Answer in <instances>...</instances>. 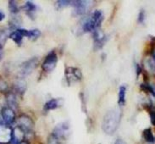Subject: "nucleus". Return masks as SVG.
Wrapping results in <instances>:
<instances>
[{
	"mask_svg": "<svg viewBox=\"0 0 155 144\" xmlns=\"http://www.w3.org/2000/svg\"><path fill=\"white\" fill-rule=\"evenodd\" d=\"M8 8H9V11L13 15H17L19 13V10H20L16 1H9L8 2Z\"/></svg>",
	"mask_w": 155,
	"mask_h": 144,
	"instance_id": "21",
	"label": "nucleus"
},
{
	"mask_svg": "<svg viewBox=\"0 0 155 144\" xmlns=\"http://www.w3.org/2000/svg\"><path fill=\"white\" fill-rule=\"evenodd\" d=\"M8 37V32L5 29H0V44L3 45V42H5Z\"/></svg>",
	"mask_w": 155,
	"mask_h": 144,
	"instance_id": "24",
	"label": "nucleus"
},
{
	"mask_svg": "<svg viewBox=\"0 0 155 144\" xmlns=\"http://www.w3.org/2000/svg\"><path fill=\"white\" fill-rule=\"evenodd\" d=\"M4 18H5V14L2 10H0V22L3 21Z\"/></svg>",
	"mask_w": 155,
	"mask_h": 144,
	"instance_id": "30",
	"label": "nucleus"
},
{
	"mask_svg": "<svg viewBox=\"0 0 155 144\" xmlns=\"http://www.w3.org/2000/svg\"><path fill=\"white\" fill-rule=\"evenodd\" d=\"M53 135L57 137L59 141L67 140L71 136V126L68 121H62L58 123L52 131Z\"/></svg>",
	"mask_w": 155,
	"mask_h": 144,
	"instance_id": "4",
	"label": "nucleus"
},
{
	"mask_svg": "<svg viewBox=\"0 0 155 144\" xmlns=\"http://www.w3.org/2000/svg\"><path fill=\"white\" fill-rule=\"evenodd\" d=\"M143 136L144 140H145V142H147V143H154L155 137L151 128H146L143 132Z\"/></svg>",
	"mask_w": 155,
	"mask_h": 144,
	"instance_id": "16",
	"label": "nucleus"
},
{
	"mask_svg": "<svg viewBox=\"0 0 155 144\" xmlns=\"http://www.w3.org/2000/svg\"><path fill=\"white\" fill-rule=\"evenodd\" d=\"M144 20H145V12L143 9H141V11L139 12L138 15V22L139 23H143Z\"/></svg>",
	"mask_w": 155,
	"mask_h": 144,
	"instance_id": "25",
	"label": "nucleus"
},
{
	"mask_svg": "<svg viewBox=\"0 0 155 144\" xmlns=\"http://www.w3.org/2000/svg\"><path fill=\"white\" fill-rule=\"evenodd\" d=\"M63 104V100L60 98H52L50 100L46 102V103L43 106V110L45 111H50L59 109Z\"/></svg>",
	"mask_w": 155,
	"mask_h": 144,
	"instance_id": "12",
	"label": "nucleus"
},
{
	"mask_svg": "<svg viewBox=\"0 0 155 144\" xmlns=\"http://www.w3.org/2000/svg\"><path fill=\"white\" fill-rule=\"evenodd\" d=\"M58 63V56L54 51H51L45 57L42 64V70L45 72H52L56 67Z\"/></svg>",
	"mask_w": 155,
	"mask_h": 144,
	"instance_id": "6",
	"label": "nucleus"
},
{
	"mask_svg": "<svg viewBox=\"0 0 155 144\" xmlns=\"http://www.w3.org/2000/svg\"><path fill=\"white\" fill-rule=\"evenodd\" d=\"M104 20V14L101 10L97 9L92 13L90 16L87 18L81 25V30L83 32H93L99 29Z\"/></svg>",
	"mask_w": 155,
	"mask_h": 144,
	"instance_id": "2",
	"label": "nucleus"
},
{
	"mask_svg": "<svg viewBox=\"0 0 155 144\" xmlns=\"http://www.w3.org/2000/svg\"><path fill=\"white\" fill-rule=\"evenodd\" d=\"M19 144H30V142L27 141V140H23L22 142H21Z\"/></svg>",
	"mask_w": 155,
	"mask_h": 144,
	"instance_id": "31",
	"label": "nucleus"
},
{
	"mask_svg": "<svg viewBox=\"0 0 155 144\" xmlns=\"http://www.w3.org/2000/svg\"><path fill=\"white\" fill-rule=\"evenodd\" d=\"M47 144H61V141H59L57 137H55L53 134H50L48 137Z\"/></svg>",
	"mask_w": 155,
	"mask_h": 144,
	"instance_id": "23",
	"label": "nucleus"
},
{
	"mask_svg": "<svg viewBox=\"0 0 155 144\" xmlns=\"http://www.w3.org/2000/svg\"><path fill=\"white\" fill-rule=\"evenodd\" d=\"M23 9H24L25 11V13H26L27 15H29L30 17H31V15L35 14V12L37 11L38 6L34 4L33 2H31V1H27V2H25V5H24V7H23Z\"/></svg>",
	"mask_w": 155,
	"mask_h": 144,
	"instance_id": "17",
	"label": "nucleus"
},
{
	"mask_svg": "<svg viewBox=\"0 0 155 144\" xmlns=\"http://www.w3.org/2000/svg\"><path fill=\"white\" fill-rule=\"evenodd\" d=\"M0 124H3V119H2V116H1V110H0Z\"/></svg>",
	"mask_w": 155,
	"mask_h": 144,
	"instance_id": "32",
	"label": "nucleus"
},
{
	"mask_svg": "<svg viewBox=\"0 0 155 144\" xmlns=\"http://www.w3.org/2000/svg\"><path fill=\"white\" fill-rule=\"evenodd\" d=\"M93 2L83 0V1H72L71 5L74 8V15L76 16L83 15L90 9Z\"/></svg>",
	"mask_w": 155,
	"mask_h": 144,
	"instance_id": "7",
	"label": "nucleus"
},
{
	"mask_svg": "<svg viewBox=\"0 0 155 144\" xmlns=\"http://www.w3.org/2000/svg\"><path fill=\"white\" fill-rule=\"evenodd\" d=\"M65 78L69 83L79 81L82 79V73L76 67H67L65 70Z\"/></svg>",
	"mask_w": 155,
	"mask_h": 144,
	"instance_id": "10",
	"label": "nucleus"
},
{
	"mask_svg": "<svg viewBox=\"0 0 155 144\" xmlns=\"http://www.w3.org/2000/svg\"><path fill=\"white\" fill-rule=\"evenodd\" d=\"M9 92V87L8 82L4 80L3 77L0 76V93L7 94Z\"/></svg>",
	"mask_w": 155,
	"mask_h": 144,
	"instance_id": "19",
	"label": "nucleus"
},
{
	"mask_svg": "<svg viewBox=\"0 0 155 144\" xmlns=\"http://www.w3.org/2000/svg\"><path fill=\"white\" fill-rule=\"evenodd\" d=\"M41 36V31L38 29H31L28 30V35L27 38H29L31 40H36Z\"/></svg>",
	"mask_w": 155,
	"mask_h": 144,
	"instance_id": "20",
	"label": "nucleus"
},
{
	"mask_svg": "<svg viewBox=\"0 0 155 144\" xmlns=\"http://www.w3.org/2000/svg\"><path fill=\"white\" fill-rule=\"evenodd\" d=\"M16 126L19 127L21 131L27 135H31L33 133L34 130V122L33 119L30 117L29 115L22 114L19 115L16 119Z\"/></svg>",
	"mask_w": 155,
	"mask_h": 144,
	"instance_id": "3",
	"label": "nucleus"
},
{
	"mask_svg": "<svg viewBox=\"0 0 155 144\" xmlns=\"http://www.w3.org/2000/svg\"><path fill=\"white\" fill-rule=\"evenodd\" d=\"M6 100L8 103V106L12 108L13 110H15L18 107V101H17L16 93L13 92H8L6 94Z\"/></svg>",
	"mask_w": 155,
	"mask_h": 144,
	"instance_id": "13",
	"label": "nucleus"
},
{
	"mask_svg": "<svg viewBox=\"0 0 155 144\" xmlns=\"http://www.w3.org/2000/svg\"><path fill=\"white\" fill-rule=\"evenodd\" d=\"M122 113L120 109H113L109 110L102 120V130L107 135H113L119 128L121 120Z\"/></svg>",
	"mask_w": 155,
	"mask_h": 144,
	"instance_id": "1",
	"label": "nucleus"
},
{
	"mask_svg": "<svg viewBox=\"0 0 155 144\" xmlns=\"http://www.w3.org/2000/svg\"><path fill=\"white\" fill-rule=\"evenodd\" d=\"M25 89H26V83L23 80H17L16 82L14 85V90L15 93L19 94H23L25 93Z\"/></svg>",
	"mask_w": 155,
	"mask_h": 144,
	"instance_id": "18",
	"label": "nucleus"
},
{
	"mask_svg": "<svg viewBox=\"0 0 155 144\" xmlns=\"http://www.w3.org/2000/svg\"><path fill=\"white\" fill-rule=\"evenodd\" d=\"M136 73H137V76L142 73V67L139 65L138 64H136Z\"/></svg>",
	"mask_w": 155,
	"mask_h": 144,
	"instance_id": "27",
	"label": "nucleus"
},
{
	"mask_svg": "<svg viewBox=\"0 0 155 144\" xmlns=\"http://www.w3.org/2000/svg\"><path fill=\"white\" fill-rule=\"evenodd\" d=\"M3 58H4V47H3L2 44H0V61L2 60Z\"/></svg>",
	"mask_w": 155,
	"mask_h": 144,
	"instance_id": "28",
	"label": "nucleus"
},
{
	"mask_svg": "<svg viewBox=\"0 0 155 144\" xmlns=\"http://www.w3.org/2000/svg\"><path fill=\"white\" fill-rule=\"evenodd\" d=\"M72 1H67V0H59V1H56L55 2V7L58 9H61V8L68 7L70 4H71Z\"/></svg>",
	"mask_w": 155,
	"mask_h": 144,
	"instance_id": "22",
	"label": "nucleus"
},
{
	"mask_svg": "<svg viewBox=\"0 0 155 144\" xmlns=\"http://www.w3.org/2000/svg\"><path fill=\"white\" fill-rule=\"evenodd\" d=\"M38 59L37 58H32V59H28L25 62L21 64L20 66V70H19V76L21 79L25 78L27 76H29L31 73L34 71V70L38 67Z\"/></svg>",
	"mask_w": 155,
	"mask_h": 144,
	"instance_id": "5",
	"label": "nucleus"
},
{
	"mask_svg": "<svg viewBox=\"0 0 155 144\" xmlns=\"http://www.w3.org/2000/svg\"><path fill=\"white\" fill-rule=\"evenodd\" d=\"M13 128L5 124H0V144H10Z\"/></svg>",
	"mask_w": 155,
	"mask_h": 144,
	"instance_id": "9",
	"label": "nucleus"
},
{
	"mask_svg": "<svg viewBox=\"0 0 155 144\" xmlns=\"http://www.w3.org/2000/svg\"><path fill=\"white\" fill-rule=\"evenodd\" d=\"M126 87L122 85L119 88L118 93V103L120 106L125 105L126 103Z\"/></svg>",
	"mask_w": 155,
	"mask_h": 144,
	"instance_id": "15",
	"label": "nucleus"
},
{
	"mask_svg": "<svg viewBox=\"0 0 155 144\" xmlns=\"http://www.w3.org/2000/svg\"><path fill=\"white\" fill-rule=\"evenodd\" d=\"M8 38H10L15 43H16L17 45H21L23 42L24 37L21 35V33L18 30H15L14 31L8 34Z\"/></svg>",
	"mask_w": 155,
	"mask_h": 144,
	"instance_id": "14",
	"label": "nucleus"
},
{
	"mask_svg": "<svg viewBox=\"0 0 155 144\" xmlns=\"http://www.w3.org/2000/svg\"><path fill=\"white\" fill-rule=\"evenodd\" d=\"M114 144H126L124 141L120 138H117V139L115 140V142H114Z\"/></svg>",
	"mask_w": 155,
	"mask_h": 144,
	"instance_id": "29",
	"label": "nucleus"
},
{
	"mask_svg": "<svg viewBox=\"0 0 155 144\" xmlns=\"http://www.w3.org/2000/svg\"><path fill=\"white\" fill-rule=\"evenodd\" d=\"M93 39H94V47L96 50L101 49L107 41V37L100 29H97L92 32Z\"/></svg>",
	"mask_w": 155,
	"mask_h": 144,
	"instance_id": "11",
	"label": "nucleus"
},
{
	"mask_svg": "<svg viewBox=\"0 0 155 144\" xmlns=\"http://www.w3.org/2000/svg\"><path fill=\"white\" fill-rule=\"evenodd\" d=\"M1 116H2L3 123L9 126H11L16 121L17 116L15 110H13L12 108L8 106H5L1 109Z\"/></svg>",
	"mask_w": 155,
	"mask_h": 144,
	"instance_id": "8",
	"label": "nucleus"
},
{
	"mask_svg": "<svg viewBox=\"0 0 155 144\" xmlns=\"http://www.w3.org/2000/svg\"><path fill=\"white\" fill-rule=\"evenodd\" d=\"M150 119H151V123L155 126V112L151 111L150 112Z\"/></svg>",
	"mask_w": 155,
	"mask_h": 144,
	"instance_id": "26",
	"label": "nucleus"
}]
</instances>
